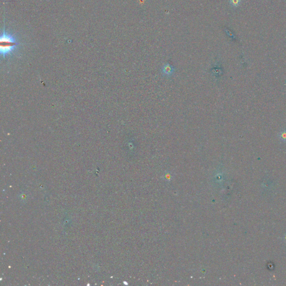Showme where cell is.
Masks as SVG:
<instances>
[{
	"label": "cell",
	"mask_w": 286,
	"mask_h": 286,
	"mask_svg": "<svg viewBox=\"0 0 286 286\" xmlns=\"http://www.w3.org/2000/svg\"><path fill=\"white\" fill-rule=\"evenodd\" d=\"M229 2L230 5L233 7H237L240 4L241 0H230Z\"/></svg>",
	"instance_id": "obj_2"
},
{
	"label": "cell",
	"mask_w": 286,
	"mask_h": 286,
	"mask_svg": "<svg viewBox=\"0 0 286 286\" xmlns=\"http://www.w3.org/2000/svg\"><path fill=\"white\" fill-rule=\"evenodd\" d=\"M279 138L282 141H286V131L281 132Z\"/></svg>",
	"instance_id": "obj_3"
},
{
	"label": "cell",
	"mask_w": 286,
	"mask_h": 286,
	"mask_svg": "<svg viewBox=\"0 0 286 286\" xmlns=\"http://www.w3.org/2000/svg\"><path fill=\"white\" fill-rule=\"evenodd\" d=\"M0 42L1 53L4 57L11 53L17 45L14 36L5 31L1 34Z\"/></svg>",
	"instance_id": "obj_1"
}]
</instances>
